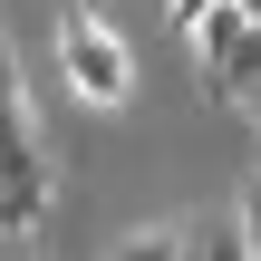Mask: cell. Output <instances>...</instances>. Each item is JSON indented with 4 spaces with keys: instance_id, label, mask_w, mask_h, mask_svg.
Here are the masks:
<instances>
[{
    "instance_id": "7",
    "label": "cell",
    "mask_w": 261,
    "mask_h": 261,
    "mask_svg": "<svg viewBox=\"0 0 261 261\" xmlns=\"http://www.w3.org/2000/svg\"><path fill=\"white\" fill-rule=\"evenodd\" d=\"M242 232H252V252H261V174H252V194H242Z\"/></svg>"
},
{
    "instance_id": "1",
    "label": "cell",
    "mask_w": 261,
    "mask_h": 261,
    "mask_svg": "<svg viewBox=\"0 0 261 261\" xmlns=\"http://www.w3.org/2000/svg\"><path fill=\"white\" fill-rule=\"evenodd\" d=\"M58 77L87 97V107H116L126 87H136V68H126V39L87 10V0H68L58 10Z\"/></svg>"
},
{
    "instance_id": "6",
    "label": "cell",
    "mask_w": 261,
    "mask_h": 261,
    "mask_svg": "<svg viewBox=\"0 0 261 261\" xmlns=\"http://www.w3.org/2000/svg\"><path fill=\"white\" fill-rule=\"evenodd\" d=\"M213 10H223V0H165V19H174V29H184V39H194V29H203V19H213Z\"/></svg>"
},
{
    "instance_id": "3",
    "label": "cell",
    "mask_w": 261,
    "mask_h": 261,
    "mask_svg": "<svg viewBox=\"0 0 261 261\" xmlns=\"http://www.w3.org/2000/svg\"><path fill=\"white\" fill-rule=\"evenodd\" d=\"M0 194H29L48 213V165H39V126H29L19 77H10V39H0Z\"/></svg>"
},
{
    "instance_id": "2",
    "label": "cell",
    "mask_w": 261,
    "mask_h": 261,
    "mask_svg": "<svg viewBox=\"0 0 261 261\" xmlns=\"http://www.w3.org/2000/svg\"><path fill=\"white\" fill-rule=\"evenodd\" d=\"M194 58H203V77H213V97H252L261 87V19H242L232 0L194 29Z\"/></svg>"
},
{
    "instance_id": "5",
    "label": "cell",
    "mask_w": 261,
    "mask_h": 261,
    "mask_svg": "<svg viewBox=\"0 0 261 261\" xmlns=\"http://www.w3.org/2000/svg\"><path fill=\"white\" fill-rule=\"evenodd\" d=\"M116 261H184V232H136Z\"/></svg>"
},
{
    "instance_id": "4",
    "label": "cell",
    "mask_w": 261,
    "mask_h": 261,
    "mask_svg": "<svg viewBox=\"0 0 261 261\" xmlns=\"http://www.w3.org/2000/svg\"><path fill=\"white\" fill-rule=\"evenodd\" d=\"M184 261H261V252H252V232H242V223H213V232H194V242H184Z\"/></svg>"
}]
</instances>
